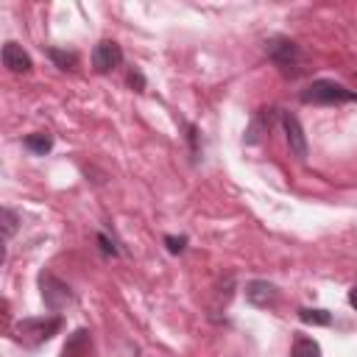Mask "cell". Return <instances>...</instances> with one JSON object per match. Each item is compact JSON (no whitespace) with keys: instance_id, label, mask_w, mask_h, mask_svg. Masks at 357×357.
Masks as SVG:
<instances>
[{"instance_id":"obj_12","label":"cell","mask_w":357,"mask_h":357,"mask_svg":"<svg viewBox=\"0 0 357 357\" xmlns=\"http://www.w3.org/2000/svg\"><path fill=\"white\" fill-rule=\"evenodd\" d=\"M298 318H301V324H310V326H329L332 324V315L321 307H301Z\"/></svg>"},{"instance_id":"obj_14","label":"cell","mask_w":357,"mask_h":357,"mask_svg":"<svg viewBox=\"0 0 357 357\" xmlns=\"http://www.w3.org/2000/svg\"><path fill=\"white\" fill-rule=\"evenodd\" d=\"M293 357H321V346L312 337H298L293 343Z\"/></svg>"},{"instance_id":"obj_13","label":"cell","mask_w":357,"mask_h":357,"mask_svg":"<svg viewBox=\"0 0 357 357\" xmlns=\"http://www.w3.org/2000/svg\"><path fill=\"white\" fill-rule=\"evenodd\" d=\"M47 56L56 61V67L61 70H75L78 67V53L75 50H59V47H50Z\"/></svg>"},{"instance_id":"obj_17","label":"cell","mask_w":357,"mask_h":357,"mask_svg":"<svg viewBox=\"0 0 357 357\" xmlns=\"http://www.w3.org/2000/svg\"><path fill=\"white\" fill-rule=\"evenodd\" d=\"M98 243H100V251H103L106 257H117V254H120V251H117V245H114L106 234H98Z\"/></svg>"},{"instance_id":"obj_1","label":"cell","mask_w":357,"mask_h":357,"mask_svg":"<svg viewBox=\"0 0 357 357\" xmlns=\"http://www.w3.org/2000/svg\"><path fill=\"white\" fill-rule=\"evenodd\" d=\"M64 326L61 315H42V318H22L17 324V337L25 343V346H39V343H47L59 329Z\"/></svg>"},{"instance_id":"obj_10","label":"cell","mask_w":357,"mask_h":357,"mask_svg":"<svg viewBox=\"0 0 357 357\" xmlns=\"http://www.w3.org/2000/svg\"><path fill=\"white\" fill-rule=\"evenodd\" d=\"M273 112H276V109H259V112H257V117H254V123H251V128H248V137H245V142H257V139H259V134L271 128Z\"/></svg>"},{"instance_id":"obj_7","label":"cell","mask_w":357,"mask_h":357,"mask_svg":"<svg viewBox=\"0 0 357 357\" xmlns=\"http://www.w3.org/2000/svg\"><path fill=\"white\" fill-rule=\"evenodd\" d=\"M245 298L254 304V307H273L276 298H279V287L273 282H265V279H254L245 284Z\"/></svg>"},{"instance_id":"obj_8","label":"cell","mask_w":357,"mask_h":357,"mask_svg":"<svg viewBox=\"0 0 357 357\" xmlns=\"http://www.w3.org/2000/svg\"><path fill=\"white\" fill-rule=\"evenodd\" d=\"M3 64L11 70V73H28L33 64H31V56L22 50V45L17 42H6L3 45Z\"/></svg>"},{"instance_id":"obj_9","label":"cell","mask_w":357,"mask_h":357,"mask_svg":"<svg viewBox=\"0 0 357 357\" xmlns=\"http://www.w3.org/2000/svg\"><path fill=\"white\" fill-rule=\"evenodd\" d=\"M89 349H92L89 332H86V329H75V332L70 335V340L64 343L61 357H89Z\"/></svg>"},{"instance_id":"obj_3","label":"cell","mask_w":357,"mask_h":357,"mask_svg":"<svg viewBox=\"0 0 357 357\" xmlns=\"http://www.w3.org/2000/svg\"><path fill=\"white\" fill-rule=\"evenodd\" d=\"M39 287H42V301H45V307L53 310V312H59V310H64L67 304L75 301L70 284H64V282L56 279L53 273H39Z\"/></svg>"},{"instance_id":"obj_4","label":"cell","mask_w":357,"mask_h":357,"mask_svg":"<svg viewBox=\"0 0 357 357\" xmlns=\"http://www.w3.org/2000/svg\"><path fill=\"white\" fill-rule=\"evenodd\" d=\"M265 53H268L271 61L279 64L282 70H290V67H296V64L301 61V50H298V45H296L293 39H284V36H273V39H268V42H265Z\"/></svg>"},{"instance_id":"obj_19","label":"cell","mask_w":357,"mask_h":357,"mask_svg":"<svg viewBox=\"0 0 357 357\" xmlns=\"http://www.w3.org/2000/svg\"><path fill=\"white\" fill-rule=\"evenodd\" d=\"M349 304L357 310V287H351V290H349Z\"/></svg>"},{"instance_id":"obj_5","label":"cell","mask_w":357,"mask_h":357,"mask_svg":"<svg viewBox=\"0 0 357 357\" xmlns=\"http://www.w3.org/2000/svg\"><path fill=\"white\" fill-rule=\"evenodd\" d=\"M120 61H123V50H120V45L114 39H103V42H98L92 47V67H95V73H109V70L120 67Z\"/></svg>"},{"instance_id":"obj_16","label":"cell","mask_w":357,"mask_h":357,"mask_svg":"<svg viewBox=\"0 0 357 357\" xmlns=\"http://www.w3.org/2000/svg\"><path fill=\"white\" fill-rule=\"evenodd\" d=\"M165 245H167L170 254H181V251L187 248V237H173V234H167V237H165Z\"/></svg>"},{"instance_id":"obj_11","label":"cell","mask_w":357,"mask_h":357,"mask_svg":"<svg viewBox=\"0 0 357 357\" xmlns=\"http://www.w3.org/2000/svg\"><path fill=\"white\" fill-rule=\"evenodd\" d=\"M25 148H28L31 153H36V156H45V153L53 148V137H50L47 131L28 134V137H25Z\"/></svg>"},{"instance_id":"obj_6","label":"cell","mask_w":357,"mask_h":357,"mask_svg":"<svg viewBox=\"0 0 357 357\" xmlns=\"http://www.w3.org/2000/svg\"><path fill=\"white\" fill-rule=\"evenodd\" d=\"M282 126H284V137H287L290 153H293L296 159H307V137H304V128H301L298 117L282 114Z\"/></svg>"},{"instance_id":"obj_15","label":"cell","mask_w":357,"mask_h":357,"mask_svg":"<svg viewBox=\"0 0 357 357\" xmlns=\"http://www.w3.org/2000/svg\"><path fill=\"white\" fill-rule=\"evenodd\" d=\"M17 223H20L17 212H14V209H3V234H6V240L17 231Z\"/></svg>"},{"instance_id":"obj_2","label":"cell","mask_w":357,"mask_h":357,"mask_svg":"<svg viewBox=\"0 0 357 357\" xmlns=\"http://www.w3.org/2000/svg\"><path fill=\"white\" fill-rule=\"evenodd\" d=\"M304 103H324V106H335V103H349L357 100V92L346 89L337 81H312L304 92H301Z\"/></svg>"},{"instance_id":"obj_18","label":"cell","mask_w":357,"mask_h":357,"mask_svg":"<svg viewBox=\"0 0 357 357\" xmlns=\"http://www.w3.org/2000/svg\"><path fill=\"white\" fill-rule=\"evenodd\" d=\"M128 84H131V86H137V92H142V86H145V78H142L139 73H131V75H128Z\"/></svg>"}]
</instances>
